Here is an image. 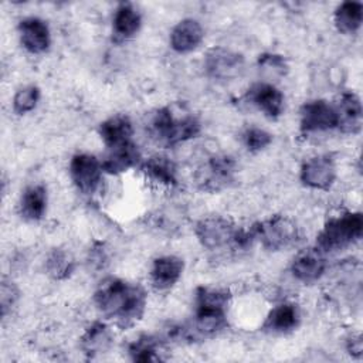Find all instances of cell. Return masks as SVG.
Instances as JSON below:
<instances>
[{"label": "cell", "instance_id": "1", "mask_svg": "<svg viewBox=\"0 0 363 363\" xmlns=\"http://www.w3.org/2000/svg\"><path fill=\"white\" fill-rule=\"evenodd\" d=\"M94 303L106 320L121 329H128L145 315L147 294L139 284L108 277L96 286Z\"/></svg>", "mask_w": 363, "mask_h": 363}, {"label": "cell", "instance_id": "2", "mask_svg": "<svg viewBox=\"0 0 363 363\" xmlns=\"http://www.w3.org/2000/svg\"><path fill=\"white\" fill-rule=\"evenodd\" d=\"M231 294L223 288L199 286L194 295V319L190 326L193 337H208L228 325L227 309Z\"/></svg>", "mask_w": 363, "mask_h": 363}, {"label": "cell", "instance_id": "3", "mask_svg": "<svg viewBox=\"0 0 363 363\" xmlns=\"http://www.w3.org/2000/svg\"><path fill=\"white\" fill-rule=\"evenodd\" d=\"M201 132L200 121L190 113L176 116L170 106L157 109L149 122V133L152 139L164 147H172L194 139Z\"/></svg>", "mask_w": 363, "mask_h": 363}, {"label": "cell", "instance_id": "4", "mask_svg": "<svg viewBox=\"0 0 363 363\" xmlns=\"http://www.w3.org/2000/svg\"><path fill=\"white\" fill-rule=\"evenodd\" d=\"M363 216L360 211H345L329 218L316 235L315 247L325 255L346 250L362 238Z\"/></svg>", "mask_w": 363, "mask_h": 363}, {"label": "cell", "instance_id": "5", "mask_svg": "<svg viewBox=\"0 0 363 363\" xmlns=\"http://www.w3.org/2000/svg\"><path fill=\"white\" fill-rule=\"evenodd\" d=\"M251 228L255 242L267 251H282L295 245L301 237L296 223L286 216H271L267 220L255 223Z\"/></svg>", "mask_w": 363, "mask_h": 363}, {"label": "cell", "instance_id": "6", "mask_svg": "<svg viewBox=\"0 0 363 363\" xmlns=\"http://www.w3.org/2000/svg\"><path fill=\"white\" fill-rule=\"evenodd\" d=\"M197 241L203 248L216 251L231 247L237 250V238L240 228L227 217L208 216L197 221L194 227Z\"/></svg>", "mask_w": 363, "mask_h": 363}, {"label": "cell", "instance_id": "7", "mask_svg": "<svg viewBox=\"0 0 363 363\" xmlns=\"http://www.w3.org/2000/svg\"><path fill=\"white\" fill-rule=\"evenodd\" d=\"M237 173V162L233 156L217 153L207 157L196 173L197 186L210 193L227 189L234 180Z\"/></svg>", "mask_w": 363, "mask_h": 363}, {"label": "cell", "instance_id": "8", "mask_svg": "<svg viewBox=\"0 0 363 363\" xmlns=\"http://www.w3.org/2000/svg\"><path fill=\"white\" fill-rule=\"evenodd\" d=\"M69 177L77 190L91 196L96 193L102 182V163L91 153H77L69 160Z\"/></svg>", "mask_w": 363, "mask_h": 363}, {"label": "cell", "instance_id": "9", "mask_svg": "<svg viewBox=\"0 0 363 363\" xmlns=\"http://www.w3.org/2000/svg\"><path fill=\"white\" fill-rule=\"evenodd\" d=\"M337 128L335 105L325 99H312L299 109V129L305 135L328 132Z\"/></svg>", "mask_w": 363, "mask_h": 363}, {"label": "cell", "instance_id": "10", "mask_svg": "<svg viewBox=\"0 0 363 363\" xmlns=\"http://www.w3.org/2000/svg\"><path fill=\"white\" fill-rule=\"evenodd\" d=\"M336 176V163L329 155H316L306 159L299 170L301 183L313 190H329Z\"/></svg>", "mask_w": 363, "mask_h": 363}, {"label": "cell", "instance_id": "11", "mask_svg": "<svg viewBox=\"0 0 363 363\" xmlns=\"http://www.w3.org/2000/svg\"><path fill=\"white\" fill-rule=\"evenodd\" d=\"M244 67V57L224 47H214L204 57V69L214 79H234L242 74Z\"/></svg>", "mask_w": 363, "mask_h": 363}, {"label": "cell", "instance_id": "12", "mask_svg": "<svg viewBox=\"0 0 363 363\" xmlns=\"http://www.w3.org/2000/svg\"><path fill=\"white\" fill-rule=\"evenodd\" d=\"M245 99L268 119H278L285 108V96L272 82H255L247 92Z\"/></svg>", "mask_w": 363, "mask_h": 363}, {"label": "cell", "instance_id": "13", "mask_svg": "<svg viewBox=\"0 0 363 363\" xmlns=\"http://www.w3.org/2000/svg\"><path fill=\"white\" fill-rule=\"evenodd\" d=\"M17 34L21 47L34 55L44 54L51 45V31L48 23L40 17H24L17 24Z\"/></svg>", "mask_w": 363, "mask_h": 363}, {"label": "cell", "instance_id": "14", "mask_svg": "<svg viewBox=\"0 0 363 363\" xmlns=\"http://www.w3.org/2000/svg\"><path fill=\"white\" fill-rule=\"evenodd\" d=\"M326 255L316 247L299 251L291 262L292 277L305 285L318 282L326 272Z\"/></svg>", "mask_w": 363, "mask_h": 363}, {"label": "cell", "instance_id": "15", "mask_svg": "<svg viewBox=\"0 0 363 363\" xmlns=\"http://www.w3.org/2000/svg\"><path fill=\"white\" fill-rule=\"evenodd\" d=\"M184 271V261L177 255H160L153 259L149 279L156 291L172 289Z\"/></svg>", "mask_w": 363, "mask_h": 363}, {"label": "cell", "instance_id": "16", "mask_svg": "<svg viewBox=\"0 0 363 363\" xmlns=\"http://www.w3.org/2000/svg\"><path fill=\"white\" fill-rule=\"evenodd\" d=\"M204 40V28L199 20L187 17L176 23L169 35V44L173 51L187 54L200 47Z\"/></svg>", "mask_w": 363, "mask_h": 363}, {"label": "cell", "instance_id": "17", "mask_svg": "<svg viewBox=\"0 0 363 363\" xmlns=\"http://www.w3.org/2000/svg\"><path fill=\"white\" fill-rule=\"evenodd\" d=\"M299 323V306L294 302H281L268 312L261 329L271 335H285L294 332Z\"/></svg>", "mask_w": 363, "mask_h": 363}, {"label": "cell", "instance_id": "18", "mask_svg": "<svg viewBox=\"0 0 363 363\" xmlns=\"http://www.w3.org/2000/svg\"><path fill=\"white\" fill-rule=\"evenodd\" d=\"M337 116V128L342 133L346 135H356L360 132L362 128V118L363 109L360 98L352 92H343L337 102L333 104Z\"/></svg>", "mask_w": 363, "mask_h": 363}, {"label": "cell", "instance_id": "19", "mask_svg": "<svg viewBox=\"0 0 363 363\" xmlns=\"http://www.w3.org/2000/svg\"><path fill=\"white\" fill-rule=\"evenodd\" d=\"M142 27V14L132 3H119L112 16V38L123 43L135 37Z\"/></svg>", "mask_w": 363, "mask_h": 363}, {"label": "cell", "instance_id": "20", "mask_svg": "<svg viewBox=\"0 0 363 363\" xmlns=\"http://www.w3.org/2000/svg\"><path fill=\"white\" fill-rule=\"evenodd\" d=\"M81 350L89 359H95L106 352L113 345V333L106 322L95 320L82 333L79 339Z\"/></svg>", "mask_w": 363, "mask_h": 363}, {"label": "cell", "instance_id": "21", "mask_svg": "<svg viewBox=\"0 0 363 363\" xmlns=\"http://www.w3.org/2000/svg\"><path fill=\"white\" fill-rule=\"evenodd\" d=\"M147 182L159 187H173L177 184V167L166 155H152L140 166Z\"/></svg>", "mask_w": 363, "mask_h": 363}, {"label": "cell", "instance_id": "22", "mask_svg": "<svg viewBox=\"0 0 363 363\" xmlns=\"http://www.w3.org/2000/svg\"><path fill=\"white\" fill-rule=\"evenodd\" d=\"M140 159L142 156L138 146L133 143V140H130L128 143L108 149V153L101 160V163L104 173L116 176L130 170L132 167H136L140 163Z\"/></svg>", "mask_w": 363, "mask_h": 363}, {"label": "cell", "instance_id": "23", "mask_svg": "<svg viewBox=\"0 0 363 363\" xmlns=\"http://www.w3.org/2000/svg\"><path fill=\"white\" fill-rule=\"evenodd\" d=\"M98 135L104 145L111 149L132 140L133 123L128 115L116 113L99 123Z\"/></svg>", "mask_w": 363, "mask_h": 363}, {"label": "cell", "instance_id": "24", "mask_svg": "<svg viewBox=\"0 0 363 363\" xmlns=\"http://www.w3.org/2000/svg\"><path fill=\"white\" fill-rule=\"evenodd\" d=\"M48 193L47 187L41 183L27 186L18 200V214L26 221H40L47 211Z\"/></svg>", "mask_w": 363, "mask_h": 363}, {"label": "cell", "instance_id": "25", "mask_svg": "<svg viewBox=\"0 0 363 363\" xmlns=\"http://www.w3.org/2000/svg\"><path fill=\"white\" fill-rule=\"evenodd\" d=\"M333 23L339 33L350 35L360 30L363 23V4L360 1H343L333 13Z\"/></svg>", "mask_w": 363, "mask_h": 363}, {"label": "cell", "instance_id": "26", "mask_svg": "<svg viewBox=\"0 0 363 363\" xmlns=\"http://www.w3.org/2000/svg\"><path fill=\"white\" fill-rule=\"evenodd\" d=\"M129 357L133 362H159L160 356V342L152 335H140L128 346Z\"/></svg>", "mask_w": 363, "mask_h": 363}, {"label": "cell", "instance_id": "27", "mask_svg": "<svg viewBox=\"0 0 363 363\" xmlns=\"http://www.w3.org/2000/svg\"><path fill=\"white\" fill-rule=\"evenodd\" d=\"M74 259L69 252L61 248H54L45 259V271L54 279H65L74 271Z\"/></svg>", "mask_w": 363, "mask_h": 363}, {"label": "cell", "instance_id": "28", "mask_svg": "<svg viewBox=\"0 0 363 363\" xmlns=\"http://www.w3.org/2000/svg\"><path fill=\"white\" fill-rule=\"evenodd\" d=\"M41 91L37 85L28 84L18 88L13 96V111L17 115H26L34 111L40 102Z\"/></svg>", "mask_w": 363, "mask_h": 363}, {"label": "cell", "instance_id": "29", "mask_svg": "<svg viewBox=\"0 0 363 363\" xmlns=\"http://www.w3.org/2000/svg\"><path fill=\"white\" fill-rule=\"evenodd\" d=\"M242 143L248 152L258 153L267 149L272 143V135L261 128L252 126L244 130L242 133Z\"/></svg>", "mask_w": 363, "mask_h": 363}, {"label": "cell", "instance_id": "30", "mask_svg": "<svg viewBox=\"0 0 363 363\" xmlns=\"http://www.w3.org/2000/svg\"><path fill=\"white\" fill-rule=\"evenodd\" d=\"M18 299V291L11 281L3 279L1 291H0V302H1V316L4 318L7 312L14 306Z\"/></svg>", "mask_w": 363, "mask_h": 363}, {"label": "cell", "instance_id": "31", "mask_svg": "<svg viewBox=\"0 0 363 363\" xmlns=\"http://www.w3.org/2000/svg\"><path fill=\"white\" fill-rule=\"evenodd\" d=\"M258 65L264 71H272V74L282 75L285 74L288 65L284 60L282 55H275V54H262L258 58Z\"/></svg>", "mask_w": 363, "mask_h": 363}, {"label": "cell", "instance_id": "32", "mask_svg": "<svg viewBox=\"0 0 363 363\" xmlns=\"http://www.w3.org/2000/svg\"><path fill=\"white\" fill-rule=\"evenodd\" d=\"M346 350L353 357H360L362 356L363 345H362V336L359 333L357 335H350L347 337V340H346Z\"/></svg>", "mask_w": 363, "mask_h": 363}, {"label": "cell", "instance_id": "33", "mask_svg": "<svg viewBox=\"0 0 363 363\" xmlns=\"http://www.w3.org/2000/svg\"><path fill=\"white\" fill-rule=\"evenodd\" d=\"M91 261H92V264H98L99 267L104 262H106V252H105L102 245H99L98 248H92V251H91Z\"/></svg>", "mask_w": 363, "mask_h": 363}]
</instances>
